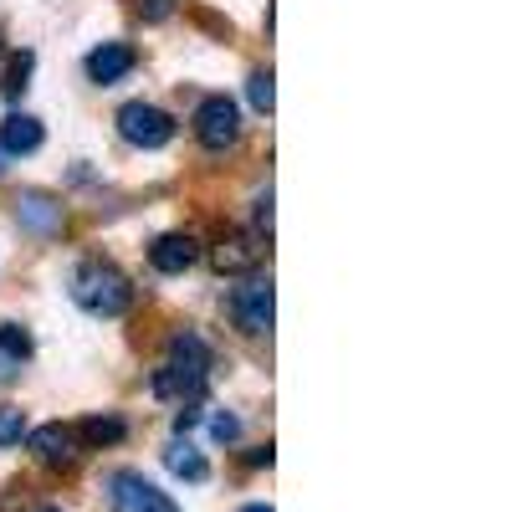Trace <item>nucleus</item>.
I'll use <instances>...</instances> for the list:
<instances>
[{"mask_svg":"<svg viewBox=\"0 0 512 512\" xmlns=\"http://www.w3.org/2000/svg\"><path fill=\"white\" fill-rule=\"evenodd\" d=\"M26 441H31V451L47 461V466H67L72 461V431L67 425H36V431H26Z\"/></svg>","mask_w":512,"mask_h":512,"instance_id":"obj_10","label":"nucleus"},{"mask_svg":"<svg viewBox=\"0 0 512 512\" xmlns=\"http://www.w3.org/2000/svg\"><path fill=\"white\" fill-rule=\"evenodd\" d=\"M256 231H267V236H272V195H267V200H256Z\"/></svg>","mask_w":512,"mask_h":512,"instance_id":"obj_21","label":"nucleus"},{"mask_svg":"<svg viewBox=\"0 0 512 512\" xmlns=\"http://www.w3.org/2000/svg\"><path fill=\"white\" fill-rule=\"evenodd\" d=\"M241 512H272L267 502H251V507H241Z\"/></svg>","mask_w":512,"mask_h":512,"instance_id":"obj_24","label":"nucleus"},{"mask_svg":"<svg viewBox=\"0 0 512 512\" xmlns=\"http://www.w3.org/2000/svg\"><path fill=\"white\" fill-rule=\"evenodd\" d=\"M47 512H57V507H47Z\"/></svg>","mask_w":512,"mask_h":512,"instance_id":"obj_25","label":"nucleus"},{"mask_svg":"<svg viewBox=\"0 0 512 512\" xmlns=\"http://www.w3.org/2000/svg\"><path fill=\"white\" fill-rule=\"evenodd\" d=\"M195 256H200V246H195L190 236H159V241L149 246V262H154V272H164V277L190 272Z\"/></svg>","mask_w":512,"mask_h":512,"instance_id":"obj_7","label":"nucleus"},{"mask_svg":"<svg viewBox=\"0 0 512 512\" xmlns=\"http://www.w3.org/2000/svg\"><path fill=\"white\" fill-rule=\"evenodd\" d=\"M210 436H216V441H236L241 436V420L236 415H216V420H210Z\"/></svg>","mask_w":512,"mask_h":512,"instance_id":"obj_20","label":"nucleus"},{"mask_svg":"<svg viewBox=\"0 0 512 512\" xmlns=\"http://www.w3.org/2000/svg\"><path fill=\"white\" fill-rule=\"evenodd\" d=\"M195 139H200L205 149H231V144L241 139V108H236L226 93L205 98V103L195 108Z\"/></svg>","mask_w":512,"mask_h":512,"instance_id":"obj_4","label":"nucleus"},{"mask_svg":"<svg viewBox=\"0 0 512 512\" xmlns=\"http://www.w3.org/2000/svg\"><path fill=\"white\" fill-rule=\"evenodd\" d=\"M72 297H77L82 313L118 318V313H128V303H134V287H128V277L108 262H82L72 272Z\"/></svg>","mask_w":512,"mask_h":512,"instance_id":"obj_2","label":"nucleus"},{"mask_svg":"<svg viewBox=\"0 0 512 512\" xmlns=\"http://www.w3.org/2000/svg\"><path fill=\"white\" fill-rule=\"evenodd\" d=\"M128 72H134V47H123V41H103V47L88 57V77L98 82V88H108V82H118Z\"/></svg>","mask_w":512,"mask_h":512,"instance_id":"obj_8","label":"nucleus"},{"mask_svg":"<svg viewBox=\"0 0 512 512\" xmlns=\"http://www.w3.org/2000/svg\"><path fill=\"white\" fill-rule=\"evenodd\" d=\"M0 349L16 354V359H26V354H31V338H26V328H16V323H0Z\"/></svg>","mask_w":512,"mask_h":512,"instance_id":"obj_18","label":"nucleus"},{"mask_svg":"<svg viewBox=\"0 0 512 512\" xmlns=\"http://www.w3.org/2000/svg\"><path fill=\"white\" fill-rule=\"evenodd\" d=\"M205 374H210V349L200 333H175L169 338V359L154 374V395L164 400H195L205 390Z\"/></svg>","mask_w":512,"mask_h":512,"instance_id":"obj_1","label":"nucleus"},{"mask_svg":"<svg viewBox=\"0 0 512 512\" xmlns=\"http://www.w3.org/2000/svg\"><path fill=\"white\" fill-rule=\"evenodd\" d=\"M246 93H251V108H256V113H272V103H277V88H272V72H251V82H246Z\"/></svg>","mask_w":512,"mask_h":512,"instance_id":"obj_16","label":"nucleus"},{"mask_svg":"<svg viewBox=\"0 0 512 512\" xmlns=\"http://www.w3.org/2000/svg\"><path fill=\"white\" fill-rule=\"evenodd\" d=\"M246 461H251V466H272V446H262V451H251Z\"/></svg>","mask_w":512,"mask_h":512,"instance_id":"obj_23","label":"nucleus"},{"mask_svg":"<svg viewBox=\"0 0 512 512\" xmlns=\"http://www.w3.org/2000/svg\"><path fill=\"white\" fill-rule=\"evenodd\" d=\"M31 67H36V57H31V52L11 57V67H6V82H0V93H6V98H21V93H26V77H31Z\"/></svg>","mask_w":512,"mask_h":512,"instance_id":"obj_15","label":"nucleus"},{"mask_svg":"<svg viewBox=\"0 0 512 512\" xmlns=\"http://www.w3.org/2000/svg\"><path fill=\"white\" fill-rule=\"evenodd\" d=\"M16 369H21V359H16V354H6V349H0V384H6V379H11Z\"/></svg>","mask_w":512,"mask_h":512,"instance_id":"obj_22","label":"nucleus"},{"mask_svg":"<svg viewBox=\"0 0 512 512\" xmlns=\"http://www.w3.org/2000/svg\"><path fill=\"white\" fill-rule=\"evenodd\" d=\"M41 139H47V134H41V123L31 113H11L6 123H0V149H6V154H36Z\"/></svg>","mask_w":512,"mask_h":512,"instance_id":"obj_11","label":"nucleus"},{"mask_svg":"<svg viewBox=\"0 0 512 512\" xmlns=\"http://www.w3.org/2000/svg\"><path fill=\"white\" fill-rule=\"evenodd\" d=\"M82 436H88L93 446H118L128 436V425L118 415H88V420H82Z\"/></svg>","mask_w":512,"mask_h":512,"instance_id":"obj_14","label":"nucleus"},{"mask_svg":"<svg viewBox=\"0 0 512 512\" xmlns=\"http://www.w3.org/2000/svg\"><path fill=\"white\" fill-rule=\"evenodd\" d=\"M108 502H113V512H180L144 472H118L108 482Z\"/></svg>","mask_w":512,"mask_h":512,"instance_id":"obj_5","label":"nucleus"},{"mask_svg":"<svg viewBox=\"0 0 512 512\" xmlns=\"http://www.w3.org/2000/svg\"><path fill=\"white\" fill-rule=\"evenodd\" d=\"M118 134L134 144V149H164L175 139V118L154 103H123L118 108Z\"/></svg>","mask_w":512,"mask_h":512,"instance_id":"obj_3","label":"nucleus"},{"mask_svg":"<svg viewBox=\"0 0 512 512\" xmlns=\"http://www.w3.org/2000/svg\"><path fill=\"white\" fill-rule=\"evenodd\" d=\"M231 318L246 333H272V282L246 277L241 287H231Z\"/></svg>","mask_w":512,"mask_h":512,"instance_id":"obj_6","label":"nucleus"},{"mask_svg":"<svg viewBox=\"0 0 512 512\" xmlns=\"http://www.w3.org/2000/svg\"><path fill=\"white\" fill-rule=\"evenodd\" d=\"M21 436H26V410L0 405V446H21Z\"/></svg>","mask_w":512,"mask_h":512,"instance_id":"obj_17","label":"nucleus"},{"mask_svg":"<svg viewBox=\"0 0 512 512\" xmlns=\"http://www.w3.org/2000/svg\"><path fill=\"white\" fill-rule=\"evenodd\" d=\"M164 466H169L175 477H185V482H205V477H210L205 456H200L190 441H175V446H169V451H164Z\"/></svg>","mask_w":512,"mask_h":512,"instance_id":"obj_12","label":"nucleus"},{"mask_svg":"<svg viewBox=\"0 0 512 512\" xmlns=\"http://www.w3.org/2000/svg\"><path fill=\"white\" fill-rule=\"evenodd\" d=\"M0 169H6V164H0Z\"/></svg>","mask_w":512,"mask_h":512,"instance_id":"obj_26","label":"nucleus"},{"mask_svg":"<svg viewBox=\"0 0 512 512\" xmlns=\"http://www.w3.org/2000/svg\"><path fill=\"white\" fill-rule=\"evenodd\" d=\"M139 16L144 21H169L175 16V0H139Z\"/></svg>","mask_w":512,"mask_h":512,"instance_id":"obj_19","label":"nucleus"},{"mask_svg":"<svg viewBox=\"0 0 512 512\" xmlns=\"http://www.w3.org/2000/svg\"><path fill=\"white\" fill-rule=\"evenodd\" d=\"M210 262H216V272H251L256 262H262V246H256V236H226L216 251H210Z\"/></svg>","mask_w":512,"mask_h":512,"instance_id":"obj_9","label":"nucleus"},{"mask_svg":"<svg viewBox=\"0 0 512 512\" xmlns=\"http://www.w3.org/2000/svg\"><path fill=\"white\" fill-rule=\"evenodd\" d=\"M21 221L36 231H57L62 226V205H52L47 195H21Z\"/></svg>","mask_w":512,"mask_h":512,"instance_id":"obj_13","label":"nucleus"}]
</instances>
